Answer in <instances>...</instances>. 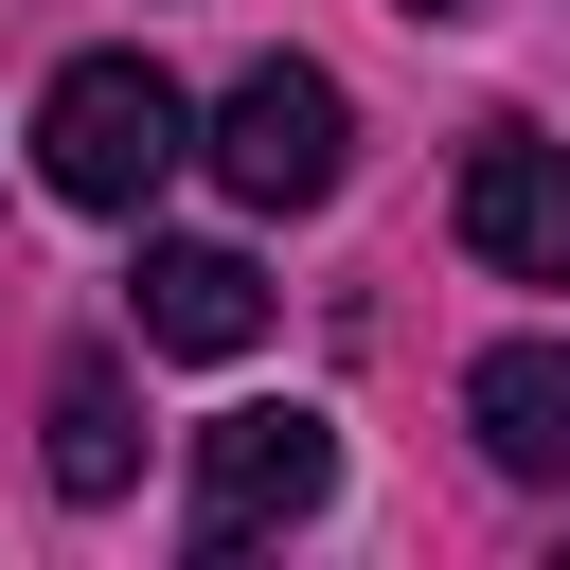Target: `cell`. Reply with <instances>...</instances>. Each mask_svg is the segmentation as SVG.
Here are the masks:
<instances>
[{
    "instance_id": "cell-1",
    "label": "cell",
    "mask_w": 570,
    "mask_h": 570,
    "mask_svg": "<svg viewBox=\"0 0 570 570\" xmlns=\"http://www.w3.org/2000/svg\"><path fill=\"white\" fill-rule=\"evenodd\" d=\"M178 160H196V107H178L160 53H71V71L36 89V178H53L71 214H142Z\"/></svg>"
},
{
    "instance_id": "cell-2",
    "label": "cell",
    "mask_w": 570,
    "mask_h": 570,
    "mask_svg": "<svg viewBox=\"0 0 570 570\" xmlns=\"http://www.w3.org/2000/svg\"><path fill=\"white\" fill-rule=\"evenodd\" d=\"M338 160H356L338 71H303V53L232 71V107H214V178H232L249 214H321V196H338Z\"/></svg>"
},
{
    "instance_id": "cell-3",
    "label": "cell",
    "mask_w": 570,
    "mask_h": 570,
    "mask_svg": "<svg viewBox=\"0 0 570 570\" xmlns=\"http://www.w3.org/2000/svg\"><path fill=\"white\" fill-rule=\"evenodd\" d=\"M321 499H338V428H321V410H214V428H196V552L303 534Z\"/></svg>"
},
{
    "instance_id": "cell-4",
    "label": "cell",
    "mask_w": 570,
    "mask_h": 570,
    "mask_svg": "<svg viewBox=\"0 0 570 570\" xmlns=\"http://www.w3.org/2000/svg\"><path fill=\"white\" fill-rule=\"evenodd\" d=\"M445 214H463V249H481L499 285H570V142H534V125H481Z\"/></svg>"
},
{
    "instance_id": "cell-5",
    "label": "cell",
    "mask_w": 570,
    "mask_h": 570,
    "mask_svg": "<svg viewBox=\"0 0 570 570\" xmlns=\"http://www.w3.org/2000/svg\"><path fill=\"white\" fill-rule=\"evenodd\" d=\"M463 428L499 481H570V338H499L463 356Z\"/></svg>"
},
{
    "instance_id": "cell-6",
    "label": "cell",
    "mask_w": 570,
    "mask_h": 570,
    "mask_svg": "<svg viewBox=\"0 0 570 570\" xmlns=\"http://www.w3.org/2000/svg\"><path fill=\"white\" fill-rule=\"evenodd\" d=\"M142 356H249L267 338V267L249 249H142Z\"/></svg>"
},
{
    "instance_id": "cell-7",
    "label": "cell",
    "mask_w": 570,
    "mask_h": 570,
    "mask_svg": "<svg viewBox=\"0 0 570 570\" xmlns=\"http://www.w3.org/2000/svg\"><path fill=\"white\" fill-rule=\"evenodd\" d=\"M142 428H125V356H71L53 374V499H125Z\"/></svg>"
},
{
    "instance_id": "cell-8",
    "label": "cell",
    "mask_w": 570,
    "mask_h": 570,
    "mask_svg": "<svg viewBox=\"0 0 570 570\" xmlns=\"http://www.w3.org/2000/svg\"><path fill=\"white\" fill-rule=\"evenodd\" d=\"M410 18H481V0H410Z\"/></svg>"
}]
</instances>
